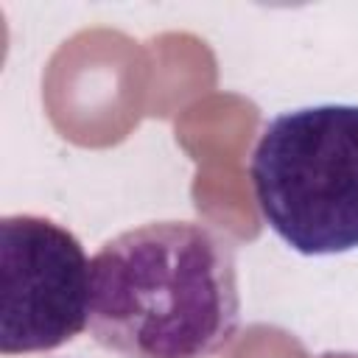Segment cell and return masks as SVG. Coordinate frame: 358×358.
Segmentation results:
<instances>
[{"label":"cell","instance_id":"3","mask_svg":"<svg viewBox=\"0 0 358 358\" xmlns=\"http://www.w3.org/2000/svg\"><path fill=\"white\" fill-rule=\"evenodd\" d=\"M0 352H48L90 322V260L62 224L34 213L0 218Z\"/></svg>","mask_w":358,"mask_h":358},{"label":"cell","instance_id":"2","mask_svg":"<svg viewBox=\"0 0 358 358\" xmlns=\"http://www.w3.org/2000/svg\"><path fill=\"white\" fill-rule=\"evenodd\" d=\"M249 176L260 215L291 249H358V103H316L271 117Z\"/></svg>","mask_w":358,"mask_h":358},{"label":"cell","instance_id":"1","mask_svg":"<svg viewBox=\"0 0 358 358\" xmlns=\"http://www.w3.org/2000/svg\"><path fill=\"white\" fill-rule=\"evenodd\" d=\"M232 246L196 221H154L90 260V333L123 358H213L238 333Z\"/></svg>","mask_w":358,"mask_h":358}]
</instances>
